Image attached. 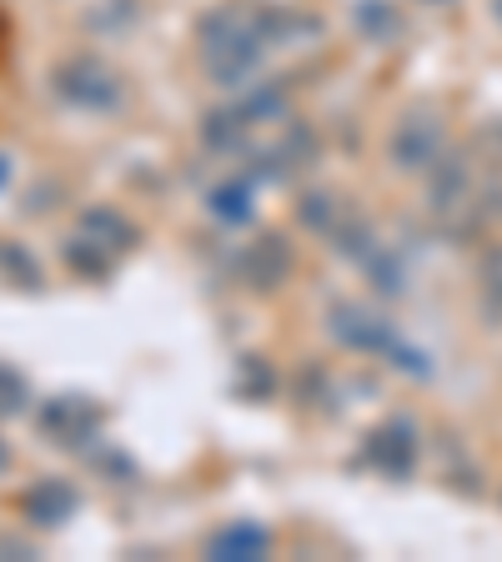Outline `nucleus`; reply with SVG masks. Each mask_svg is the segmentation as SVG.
<instances>
[{"instance_id":"obj_1","label":"nucleus","mask_w":502,"mask_h":562,"mask_svg":"<svg viewBox=\"0 0 502 562\" xmlns=\"http://www.w3.org/2000/svg\"><path fill=\"white\" fill-rule=\"evenodd\" d=\"M197 46H201V66L216 86L226 91H246L257 81L261 56H267V41L257 31V15H242L236 5H222V11L201 15L197 25Z\"/></svg>"},{"instance_id":"obj_2","label":"nucleus","mask_w":502,"mask_h":562,"mask_svg":"<svg viewBox=\"0 0 502 562\" xmlns=\"http://www.w3.org/2000/svg\"><path fill=\"white\" fill-rule=\"evenodd\" d=\"M51 91L76 111H116L121 105V76L96 56H66L51 70Z\"/></svg>"},{"instance_id":"obj_3","label":"nucleus","mask_w":502,"mask_h":562,"mask_svg":"<svg viewBox=\"0 0 502 562\" xmlns=\"http://www.w3.org/2000/svg\"><path fill=\"white\" fill-rule=\"evenodd\" d=\"M101 422H105V407L96 397H86V392H56V397H46L41 412H35L41 437L56 447H76V452L101 437Z\"/></svg>"},{"instance_id":"obj_4","label":"nucleus","mask_w":502,"mask_h":562,"mask_svg":"<svg viewBox=\"0 0 502 562\" xmlns=\"http://www.w3.org/2000/svg\"><path fill=\"white\" fill-rule=\"evenodd\" d=\"M357 462H362L367 472H377V477L402 482L412 468H417V427H412L408 417L377 422L372 432H367L362 452H357Z\"/></svg>"},{"instance_id":"obj_5","label":"nucleus","mask_w":502,"mask_h":562,"mask_svg":"<svg viewBox=\"0 0 502 562\" xmlns=\"http://www.w3.org/2000/svg\"><path fill=\"white\" fill-rule=\"evenodd\" d=\"M387 151H392V166H398V171H433V166L447 156L443 121L427 116V111H412V116H402L398 126H392Z\"/></svg>"},{"instance_id":"obj_6","label":"nucleus","mask_w":502,"mask_h":562,"mask_svg":"<svg viewBox=\"0 0 502 562\" xmlns=\"http://www.w3.org/2000/svg\"><path fill=\"white\" fill-rule=\"evenodd\" d=\"M242 161H246V171H252V181H292V176H302L306 166L316 161V136L306 126H287V136H281L277 146L246 151Z\"/></svg>"},{"instance_id":"obj_7","label":"nucleus","mask_w":502,"mask_h":562,"mask_svg":"<svg viewBox=\"0 0 502 562\" xmlns=\"http://www.w3.org/2000/svg\"><path fill=\"white\" fill-rule=\"evenodd\" d=\"M236 271H242V281L252 286V292H277L281 281L292 277V246H287V236L257 232L252 241L242 246Z\"/></svg>"},{"instance_id":"obj_8","label":"nucleus","mask_w":502,"mask_h":562,"mask_svg":"<svg viewBox=\"0 0 502 562\" xmlns=\"http://www.w3.org/2000/svg\"><path fill=\"white\" fill-rule=\"evenodd\" d=\"M332 337L342 341L347 351H362V357H372V351H392L398 347V337H392V327H387V316H377L372 306L362 302H337L327 316Z\"/></svg>"},{"instance_id":"obj_9","label":"nucleus","mask_w":502,"mask_h":562,"mask_svg":"<svg viewBox=\"0 0 502 562\" xmlns=\"http://www.w3.org/2000/svg\"><path fill=\"white\" fill-rule=\"evenodd\" d=\"M76 507H81V492L70 487L66 477H41L35 487L21 492V513L31 527H66L70 517H76Z\"/></svg>"},{"instance_id":"obj_10","label":"nucleus","mask_w":502,"mask_h":562,"mask_svg":"<svg viewBox=\"0 0 502 562\" xmlns=\"http://www.w3.org/2000/svg\"><path fill=\"white\" fill-rule=\"evenodd\" d=\"M76 232L86 236V241H96V246H105L111 257H126V251H136V226L121 216V211H111V206H86L81 211V222H76Z\"/></svg>"},{"instance_id":"obj_11","label":"nucleus","mask_w":502,"mask_h":562,"mask_svg":"<svg viewBox=\"0 0 502 562\" xmlns=\"http://www.w3.org/2000/svg\"><path fill=\"white\" fill-rule=\"evenodd\" d=\"M207 558H216V562L267 558V527H257V522H226L222 532H211Z\"/></svg>"},{"instance_id":"obj_12","label":"nucleus","mask_w":502,"mask_h":562,"mask_svg":"<svg viewBox=\"0 0 502 562\" xmlns=\"http://www.w3.org/2000/svg\"><path fill=\"white\" fill-rule=\"evenodd\" d=\"M246 126H252V121H246L242 111H211V116L201 121V146L216 156H246L252 151Z\"/></svg>"},{"instance_id":"obj_13","label":"nucleus","mask_w":502,"mask_h":562,"mask_svg":"<svg viewBox=\"0 0 502 562\" xmlns=\"http://www.w3.org/2000/svg\"><path fill=\"white\" fill-rule=\"evenodd\" d=\"M342 216H347V201L337 196V191H302L297 196V222L306 226L312 236H332L342 226Z\"/></svg>"},{"instance_id":"obj_14","label":"nucleus","mask_w":502,"mask_h":562,"mask_svg":"<svg viewBox=\"0 0 502 562\" xmlns=\"http://www.w3.org/2000/svg\"><path fill=\"white\" fill-rule=\"evenodd\" d=\"M257 31L267 46H292V41H312V35H322V21L306 11H261L257 15Z\"/></svg>"},{"instance_id":"obj_15","label":"nucleus","mask_w":502,"mask_h":562,"mask_svg":"<svg viewBox=\"0 0 502 562\" xmlns=\"http://www.w3.org/2000/svg\"><path fill=\"white\" fill-rule=\"evenodd\" d=\"M352 25H357V35H367L372 46H392L408 25H402V15L387 5V0H362L357 11H352Z\"/></svg>"},{"instance_id":"obj_16","label":"nucleus","mask_w":502,"mask_h":562,"mask_svg":"<svg viewBox=\"0 0 502 562\" xmlns=\"http://www.w3.org/2000/svg\"><path fill=\"white\" fill-rule=\"evenodd\" d=\"M207 206H211V216H216V222H226V226L252 222V181H242V176H236V181L211 187Z\"/></svg>"},{"instance_id":"obj_17","label":"nucleus","mask_w":502,"mask_h":562,"mask_svg":"<svg viewBox=\"0 0 502 562\" xmlns=\"http://www.w3.org/2000/svg\"><path fill=\"white\" fill-rule=\"evenodd\" d=\"M66 267L76 271V277H91V281H101L105 271L116 267V257H111V251H105V246L86 241V236L76 232V236H70V241H66Z\"/></svg>"},{"instance_id":"obj_18","label":"nucleus","mask_w":502,"mask_h":562,"mask_svg":"<svg viewBox=\"0 0 502 562\" xmlns=\"http://www.w3.org/2000/svg\"><path fill=\"white\" fill-rule=\"evenodd\" d=\"M0 277L11 281V286H21V292H35L46 271H41V261H35L31 251H25V246L5 241V246H0Z\"/></svg>"},{"instance_id":"obj_19","label":"nucleus","mask_w":502,"mask_h":562,"mask_svg":"<svg viewBox=\"0 0 502 562\" xmlns=\"http://www.w3.org/2000/svg\"><path fill=\"white\" fill-rule=\"evenodd\" d=\"M236 392H242L246 402H267L271 392H277V372L261 362L257 351H246L242 362H236Z\"/></svg>"},{"instance_id":"obj_20","label":"nucleus","mask_w":502,"mask_h":562,"mask_svg":"<svg viewBox=\"0 0 502 562\" xmlns=\"http://www.w3.org/2000/svg\"><path fill=\"white\" fill-rule=\"evenodd\" d=\"M362 267H367V277H372L377 292H387V296H398L402 286H408V271H402V261L392 257V251H382V246H372V251H367Z\"/></svg>"},{"instance_id":"obj_21","label":"nucleus","mask_w":502,"mask_h":562,"mask_svg":"<svg viewBox=\"0 0 502 562\" xmlns=\"http://www.w3.org/2000/svg\"><path fill=\"white\" fill-rule=\"evenodd\" d=\"M246 121H277V116H287V101H281V91L277 86H257V91H246L242 95V105H236Z\"/></svg>"},{"instance_id":"obj_22","label":"nucleus","mask_w":502,"mask_h":562,"mask_svg":"<svg viewBox=\"0 0 502 562\" xmlns=\"http://www.w3.org/2000/svg\"><path fill=\"white\" fill-rule=\"evenodd\" d=\"M25 407H31V382L11 362H0V417H15Z\"/></svg>"},{"instance_id":"obj_23","label":"nucleus","mask_w":502,"mask_h":562,"mask_svg":"<svg viewBox=\"0 0 502 562\" xmlns=\"http://www.w3.org/2000/svg\"><path fill=\"white\" fill-rule=\"evenodd\" d=\"M482 292H488L492 302H502V251H492V257L482 261Z\"/></svg>"},{"instance_id":"obj_24","label":"nucleus","mask_w":502,"mask_h":562,"mask_svg":"<svg viewBox=\"0 0 502 562\" xmlns=\"http://www.w3.org/2000/svg\"><path fill=\"white\" fill-rule=\"evenodd\" d=\"M96 462H101V468L111 472V482H131V477H136V468H131V457H121V452H101Z\"/></svg>"},{"instance_id":"obj_25","label":"nucleus","mask_w":502,"mask_h":562,"mask_svg":"<svg viewBox=\"0 0 502 562\" xmlns=\"http://www.w3.org/2000/svg\"><path fill=\"white\" fill-rule=\"evenodd\" d=\"M5 181H11V156L0 151V187H5Z\"/></svg>"},{"instance_id":"obj_26","label":"nucleus","mask_w":502,"mask_h":562,"mask_svg":"<svg viewBox=\"0 0 502 562\" xmlns=\"http://www.w3.org/2000/svg\"><path fill=\"white\" fill-rule=\"evenodd\" d=\"M5 462H11V452H5V442H0V468H5Z\"/></svg>"},{"instance_id":"obj_27","label":"nucleus","mask_w":502,"mask_h":562,"mask_svg":"<svg viewBox=\"0 0 502 562\" xmlns=\"http://www.w3.org/2000/svg\"><path fill=\"white\" fill-rule=\"evenodd\" d=\"M492 11H498V21H502V0H492Z\"/></svg>"}]
</instances>
